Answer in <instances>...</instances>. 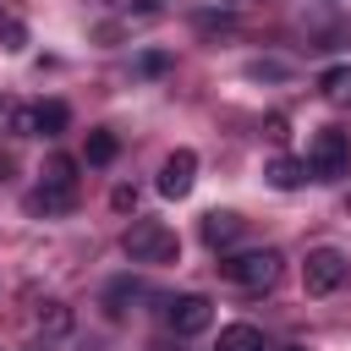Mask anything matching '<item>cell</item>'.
Instances as JSON below:
<instances>
[{
    "mask_svg": "<svg viewBox=\"0 0 351 351\" xmlns=\"http://www.w3.org/2000/svg\"><path fill=\"white\" fill-rule=\"evenodd\" d=\"M307 176L313 181H340L346 170H351V137L340 132V126H324V132H313V143H307Z\"/></svg>",
    "mask_w": 351,
    "mask_h": 351,
    "instance_id": "3957f363",
    "label": "cell"
},
{
    "mask_svg": "<svg viewBox=\"0 0 351 351\" xmlns=\"http://www.w3.org/2000/svg\"><path fill=\"white\" fill-rule=\"evenodd\" d=\"M33 126H38V137H60L71 126V110L60 99H44V104H33Z\"/></svg>",
    "mask_w": 351,
    "mask_h": 351,
    "instance_id": "30bf717a",
    "label": "cell"
},
{
    "mask_svg": "<svg viewBox=\"0 0 351 351\" xmlns=\"http://www.w3.org/2000/svg\"><path fill=\"white\" fill-rule=\"evenodd\" d=\"M11 132H16V137H38V126H33V104H16V110H11Z\"/></svg>",
    "mask_w": 351,
    "mask_h": 351,
    "instance_id": "ac0fdd59",
    "label": "cell"
},
{
    "mask_svg": "<svg viewBox=\"0 0 351 351\" xmlns=\"http://www.w3.org/2000/svg\"><path fill=\"white\" fill-rule=\"evenodd\" d=\"M22 208L27 214H71L77 208V192H66V186H33Z\"/></svg>",
    "mask_w": 351,
    "mask_h": 351,
    "instance_id": "9c48e42d",
    "label": "cell"
},
{
    "mask_svg": "<svg viewBox=\"0 0 351 351\" xmlns=\"http://www.w3.org/2000/svg\"><path fill=\"white\" fill-rule=\"evenodd\" d=\"M247 77H258V82L269 77V82H274V77H285V66H280V60H252V66H247Z\"/></svg>",
    "mask_w": 351,
    "mask_h": 351,
    "instance_id": "44dd1931",
    "label": "cell"
},
{
    "mask_svg": "<svg viewBox=\"0 0 351 351\" xmlns=\"http://www.w3.org/2000/svg\"><path fill=\"white\" fill-rule=\"evenodd\" d=\"M346 274H351V263H346L340 247H313L307 263H302V285H307V296H329V291H340Z\"/></svg>",
    "mask_w": 351,
    "mask_h": 351,
    "instance_id": "277c9868",
    "label": "cell"
},
{
    "mask_svg": "<svg viewBox=\"0 0 351 351\" xmlns=\"http://www.w3.org/2000/svg\"><path fill=\"white\" fill-rule=\"evenodd\" d=\"M192 181H197V154H192V148H176V154L159 165V192H165V197H186Z\"/></svg>",
    "mask_w": 351,
    "mask_h": 351,
    "instance_id": "8992f818",
    "label": "cell"
},
{
    "mask_svg": "<svg viewBox=\"0 0 351 351\" xmlns=\"http://www.w3.org/2000/svg\"><path fill=\"white\" fill-rule=\"evenodd\" d=\"M165 324H170V335H203L208 324H214V302L203 296V291H186V296H176L170 307H165Z\"/></svg>",
    "mask_w": 351,
    "mask_h": 351,
    "instance_id": "5b68a950",
    "label": "cell"
},
{
    "mask_svg": "<svg viewBox=\"0 0 351 351\" xmlns=\"http://www.w3.org/2000/svg\"><path fill=\"white\" fill-rule=\"evenodd\" d=\"M346 208H351V197H346Z\"/></svg>",
    "mask_w": 351,
    "mask_h": 351,
    "instance_id": "f1b7e54d",
    "label": "cell"
},
{
    "mask_svg": "<svg viewBox=\"0 0 351 351\" xmlns=\"http://www.w3.org/2000/svg\"><path fill=\"white\" fill-rule=\"evenodd\" d=\"M214 351H263V335H258V324H225Z\"/></svg>",
    "mask_w": 351,
    "mask_h": 351,
    "instance_id": "7c38bea8",
    "label": "cell"
},
{
    "mask_svg": "<svg viewBox=\"0 0 351 351\" xmlns=\"http://www.w3.org/2000/svg\"><path fill=\"white\" fill-rule=\"evenodd\" d=\"M241 225H247L241 214H230V208H214V214H203V241L219 252V247H230V241L241 236Z\"/></svg>",
    "mask_w": 351,
    "mask_h": 351,
    "instance_id": "ba28073f",
    "label": "cell"
},
{
    "mask_svg": "<svg viewBox=\"0 0 351 351\" xmlns=\"http://www.w3.org/2000/svg\"><path fill=\"white\" fill-rule=\"evenodd\" d=\"M137 296H143V280L121 274V280L104 291V313H110V318H121V313H126V302H137Z\"/></svg>",
    "mask_w": 351,
    "mask_h": 351,
    "instance_id": "4fadbf2b",
    "label": "cell"
},
{
    "mask_svg": "<svg viewBox=\"0 0 351 351\" xmlns=\"http://www.w3.org/2000/svg\"><path fill=\"white\" fill-rule=\"evenodd\" d=\"M197 27H203V33H230L236 22H230V16H197Z\"/></svg>",
    "mask_w": 351,
    "mask_h": 351,
    "instance_id": "603a6c76",
    "label": "cell"
},
{
    "mask_svg": "<svg viewBox=\"0 0 351 351\" xmlns=\"http://www.w3.org/2000/svg\"><path fill=\"white\" fill-rule=\"evenodd\" d=\"M110 208H115V214H132V208H137V186H126V181H121V186L110 192Z\"/></svg>",
    "mask_w": 351,
    "mask_h": 351,
    "instance_id": "d6986e66",
    "label": "cell"
},
{
    "mask_svg": "<svg viewBox=\"0 0 351 351\" xmlns=\"http://www.w3.org/2000/svg\"><path fill=\"white\" fill-rule=\"evenodd\" d=\"M5 22H11V11H5V5H0V27H5Z\"/></svg>",
    "mask_w": 351,
    "mask_h": 351,
    "instance_id": "4316f807",
    "label": "cell"
},
{
    "mask_svg": "<svg viewBox=\"0 0 351 351\" xmlns=\"http://www.w3.org/2000/svg\"><path fill=\"white\" fill-rule=\"evenodd\" d=\"M11 110H16V104H11V99H0V126H11Z\"/></svg>",
    "mask_w": 351,
    "mask_h": 351,
    "instance_id": "d4e9b609",
    "label": "cell"
},
{
    "mask_svg": "<svg viewBox=\"0 0 351 351\" xmlns=\"http://www.w3.org/2000/svg\"><path fill=\"white\" fill-rule=\"evenodd\" d=\"M159 11H165V5H159V0H137V5H132V11H126V16H137V22H148V16H159Z\"/></svg>",
    "mask_w": 351,
    "mask_h": 351,
    "instance_id": "cb8c5ba5",
    "label": "cell"
},
{
    "mask_svg": "<svg viewBox=\"0 0 351 351\" xmlns=\"http://www.w3.org/2000/svg\"><path fill=\"white\" fill-rule=\"evenodd\" d=\"M0 38H5V44H0V49H22V44H27V27H22V22H16V16H11V22H5V27H0Z\"/></svg>",
    "mask_w": 351,
    "mask_h": 351,
    "instance_id": "ffe728a7",
    "label": "cell"
},
{
    "mask_svg": "<svg viewBox=\"0 0 351 351\" xmlns=\"http://www.w3.org/2000/svg\"><path fill=\"white\" fill-rule=\"evenodd\" d=\"M274 351H302V346H274Z\"/></svg>",
    "mask_w": 351,
    "mask_h": 351,
    "instance_id": "83f0119b",
    "label": "cell"
},
{
    "mask_svg": "<svg viewBox=\"0 0 351 351\" xmlns=\"http://www.w3.org/2000/svg\"><path fill=\"white\" fill-rule=\"evenodd\" d=\"M318 93H324V99H346V93H351V66H329V71L318 77Z\"/></svg>",
    "mask_w": 351,
    "mask_h": 351,
    "instance_id": "2e32d148",
    "label": "cell"
},
{
    "mask_svg": "<svg viewBox=\"0 0 351 351\" xmlns=\"http://www.w3.org/2000/svg\"><path fill=\"white\" fill-rule=\"evenodd\" d=\"M38 329H44V335H66V329H71V307H66V302H44V307H38Z\"/></svg>",
    "mask_w": 351,
    "mask_h": 351,
    "instance_id": "9a60e30c",
    "label": "cell"
},
{
    "mask_svg": "<svg viewBox=\"0 0 351 351\" xmlns=\"http://www.w3.org/2000/svg\"><path fill=\"white\" fill-rule=\"evenodd\" d=\"M263 181H269L274 192H296V186L307 181V165H302V159H291V154H274V159L263 165Z\"/></svg>",
    "mask_w": 351,
    "mask_h": 351,
    "instance_id": "52a82bcc",
    "label": "cell"
},
{
    "mask_svg": "<svg viewBox=\"0 0 351 351\" xmlns=\"http://www.w3.org/2000/svg\"><path fill=\"white\" fill-rule=\"evenodd\" d=\"M263 137H269V143H285V137H291L285 115H269V121H263Z\"/></svg>",
    "mask_w": 351,
    "mask_h": 351,
    "instance_id": "7402d4cb",
    "label": "cell"
},
{
    "mask_svg": "<svg viewBox=\"0 0 351 351\" xmlns=\"http://www.w3.org/2000/svg\"><path fill=\"white\" fill-rule=\"evenodd\" d=\"M137 71H143V77H165V71H170V55H165V49H148V55H137Z\"/></svg>",
    "mask_w": 351,
    "mask_h": 351,
    "instance_id": "e0dca14e",
    "label": "cell"
},
{
    "mask_svg": "<svg viewBox=\"0 0 351 351\" xmlns=\"http://www.w3.org/2000/svg\"><path fill=\"white\" fill-rule=\"evenodd\" d=\"M115 154H121V143H115V132H88V165H115Z\"/></svg>",
    "mask_w": 351,
    "mask_h": 351,
    "instance_id": "5bb4252c",
    "label": "cell"
},
{
    "mask_svg": "<svg viewBox=\"0 0 351 351\" xmlns=\"http://www.w3.org/2000/svg\"><path fill=\"white\" fill-rule=\"evenodd\" d=\"M38 186H66V192H77V159H71V154H49L44 170H38Z\"/></svg>",
    "mask_w": 351,
    "mask_h": 351,
    "instance_id": "8fae6325",
    "label": "cell"
},
{
    "mask_svg": "<svg viewBox=\"0 0 351 351\" xmlns=\"http://www.w3.org/2000/svg\"><path fill=\"white\" fill-rule=\"evenodd\" d=\"M5 176H11V154H0V181H5Z\"/></svg>",
    "mask_w": 351,
    "mask_h": 351,
    "instance_id": "484cf974",
    "label": "cell"
},
{
    "mask_svg": "<svg viewBox=\"0 0 351 351\" xmlns=\"http://www.w3.org/2000/svg\"><path fill=\"white\" fill-rule=\"evenodd\" d=\"M214 269H219L230 285H241V291H269V285L280 280L285 258H280L274 247H252V252H230V258H219Z\"/></svg>",
    "mask_w": 351,
    "mask_h": 351,
    "instance_id": "7a4b0ae2",
    "label": "cell"
},
{
    "mask_svg": "<svg viewBox=\"0 0 351 351\" xmlns=\"http://www.w3.org/2000/svg\"><path fill=\"white\" fill-rule=\"evenodd\" d=\"M121 252H126L132 263H176V258H181V241H176V230L159 225V219H132L126 236H121Z\"/></svg>",
    "mask_w": 351,
    "mask_h": 351,
    "instance_id": "6da1fadb",
    "label": "cell"
}]
</instances>
